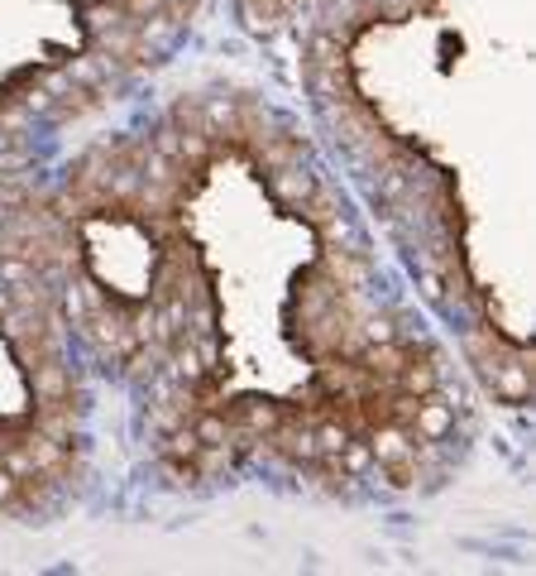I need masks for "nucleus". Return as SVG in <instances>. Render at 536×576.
I'll return each mask as SVG.
<instances>
[{
  "instance_id": "1",
  "label": "nucleus",
  "mask_w": 536,
  "mask_h": 576,
  "mask_svg": "<svg viewBox=\"0 0 536 576\" xmlns=\"http://www.w3.org/2000/svg\"><path fill=\"white\" fill-rule=\"evenodd\" d=\"M460 332H465V356L474 360V370H479V380L489 384L494 399H503L513 408L527 404L532 399V356H527V346L508 341L489 317L470 322V327H460Z\"/></svg>"
}]
</instances>
